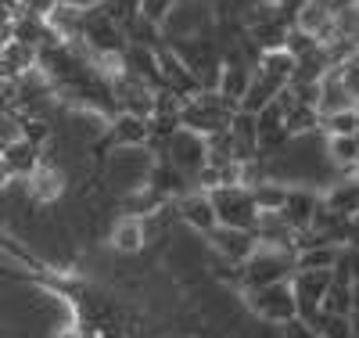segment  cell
<instances>
[{"label": "cell", "mask_w": 359, "mask_h": 338, "mask_svg": "<svg viewBox=\"0 0 359 338\" xmlns=\"http://www.w3.org/2000/svg\"><path fill=\"white\" fill-rule=\"evenodd\" d=\"M111 245L118 252H137L140 245H144V223L137 216H126V220H118L115 230H111Z\"/></svg>", "instance_id": "cell-11"}, {"label": "cell", "mask_w": 359, "mask_h": 338, "mask_svg": "<svg viewBox=\"0 0 359 338\" xmlns=\"http://www.w3.org/2000/svg\"><path fill=\"white\" fill-rule=\"evenodd\" d=\"M245 86H248V72H245V69H233V65H226V69H223V83H219L216 94L237 108V101H241V94H245Z\"/></svg>", "instance_id": "cell-14"}, {"label": "cell", "mask_w": 359, "mask_h": 338, "mask_svg": "<svg viewBox=\"0 0 359 338\" xmlns=\"http://www.w3.org/2000/svg\"><path fill=\"white\" fill-rule=\"evenodd\" d=\"M11 176H15V173H11V166H8L4 159H0V191L8 188V180H11Z\"/></svg>", "instance_id": "cell-20"}, {"label": "cell", "mask_w": 359, "mask_h": 338, "mask_svg": "<svg viewBox=\"0 0 359 338\" xmlns=\"http://www.w3.org/2000/svg\"><path fill=\"white\" fill-rule=\"evenodd\" d=\"M180 216H184L194 230H201V234H208V230L216 227V209H212V202H208V195H194V198H187L184 209H180Z\"/></svg>", "instance_id": "cell-8"}, {"label": "cell", "mask_w": 359, "mask_h": 338, "mask_svg": "<svg viewBox=\"0 0 359 338\" xmlns=\"http://www.w3.org/2000/svg\"><path fill=\"white\" fill-rule=\"evenodd\" d=\"M284 198H287V191H284V188H273V183H269V188L262 183V188L252 191V202H255L259 212H277V209L284 205Z\"/></svg>", "instance_id": "cell-17"}, {"label": "cell", "mask_w": 359, "mask_h": 338, "mask_svg": "<svg viewBox=\"0 0 359 338\" xmlns=\"http://www.w3.org/2000/svg\"><path fill=\"white\" fill-rule=\"evenodd\" d=\"M294 18H298V29H302V33L316 37L320 29L331 22V0H302L298 11H294Z\"/></svg>", "instance_id": "cell-7"}, {"label": "cell", "mask_w": 359, "mask_h": 338, "mask_svg": "<svg viewBox=\"0 0 359 338\" xmlns=\"http://www.w3.org/2000/svg\"><path fill=\"white\" fill-rule=\"evenodd\" d=\"M212 245H216V252L219 256H226L230 263H245L252 252H255V234L252 230H245V227H223V223H216L212 230Z\"/></svg>", "instance_id": "cell-4"}, {"label": "cell", "mask_w": 359, "mask_h": 338, "mask_svg": "<svg viewBox=\"0 0 359 338\" xmlns=\"http://www.w3.org/2000/svg\"><path fill=\"white\" fill-rule=\"evenodd\" d=\"M172 8H176V0H137V18L151 22V25H165Z\"/></svg>", "instance_id": "cell-15"}, {"label": "cell", "mask_w": 359, "mask_h": 338, "mask_svg": "<svg viewBox=\"0 0 359 338\" xmlns=\"http://www.w3.org/2000/svg\"><path fill=\"white\" fill-rule=\"evenodd\" d=\"M355 134H331V159L345 169H355Z\"/></svg>", "instance_id": "cell-16"}, {"label": "cell", "mask_w": 359, "mask_h": 338, "mask_svg": "<svg viewBox=\"0 0 359 338\" xmlns=\"http://www.w3.org/2000/svg\"><path fill=\"white\" fill-rule=\"evenodd\" d=\"M15 4H22V0H0V8H15Z\"/></svg>", "instance_id": "cell-22"}, {"label": "cell", "mask_w": 359, "mask_h": 338, "mask_svg": "<svg viewBox=\"0 0 359 338\" xmlns=\"http://www.w3.org/2000/svg\"><path fill=\"white\" fill-rule=\"evenodd\" d=\"M18 137H25V130L18 126V122H15L8 112H0V148L11 144V141H18Z\"/></svg>", "instance_id": "cell-19"}, {"label": "cell", "mask_w": 359, "mask_h": 338, "mask_svg": "<svg viewBox=\"0 0 359 338\" xmlns=\"http://www.w3.org/2000/svg\"><path fill=\"white\" fill-rule=\"evenodd\" d=\"M334 259H338V249H331V241H323V245L306 249L302 256H294V266L298 270H331Z\"/></svg>", "instance_id": "cell-13"}, {"label": "cell", "mask_w": 359, "mask_h": 338, "mask_svg": "<svg viewBox=\"0 0 359 338\" xmlns=\"http://www.w3.org/2000/svg\"><path fill=\"white\" fill-rule=\"evenodd\" d=\"M62 4H72V8L86 11V8H94V4H101V0H62Z\"/></svg>", "instance_id": "cell-21"}, {"label": "cell", "mask_w": 359, "mask_h": 338, "mask_svg": "<svg viewBox=\"0 0 359 338\" xmlns=\"http://www.w3.org/2000/svg\"><path fill=\"white\" fill-rule=\"evenodd\" d=\"M151 126H147V115H137V112H123L115 122V137L118 144H144Z\"/></svg>", "instance_id": "cell-10"}, {"label": "cell", "mask_w": 359, "mask_h": 338, "mask_svg": "<svg viewBox=\"0 0 359 338\" xmlns=\"http://www.w3.org/2000/svg\"><path fill=\"white\" fill-rule=\"evenodd\" d=\"M22 4H25V0H22Z\"/></svg>", "instance_id": "cell-23"}, {"label": "cell", "mask_w": 359, "mask_h": 338, "mask_svg": "<svg viewBox=\"0 0 359 338\" xmlns=\"http://www.w3.org/2000/svg\"><path fill=\"white\" fill-rule=\"evenodd\" d=\"M25 176H29V191H33L36 202H54L65 191V173L57 166H50V162H36Z\"/></svg>", "instance_id": "cell-5"}, {"label": "cell", "mask_w": 359, "mask_h": 338, "mask_svg": "<svg viewBox=\"0 0 359 338\" xmlns=\"http://www.w3.org/2000/svg\"><path fill=\"white\" fill-rule=\"evenodd\" d=\"M237 108L230 101H223L219 94L212 98H187V105H180L176 112V122L187 126L191 134H216V130H226V122Z\"/></svg>", "instance_id": "cell-2"}, {"label": "cell", "mask_w": 359, "mask_h": 338, "mask_svg": "<svg viewBox=\"0 0 359 338\" xmlns=\"http://www.w3.org/2000/svg\"><path fill=\"white\" fill-rule=\"evenodd\" d=\"M259 72L277 76V79H284V83H287V79H291V72H294V54H291V51H284V47H266Z\"/></svg>", "instance_id": "cell-12"}, {"label": "cell", "mask_w": 359, "mask_h": 338, "mask_svg": "<svg viewBox=\"0 0 359 338\" xmlns=\"http://www.w3.org/2000/svg\"><path fill=\"white\" fill-rule=\"evenodd\" d=\"M320 122H327V130L331 134H355V108H341V112H331V115H323Z\"/></svg>", "instance_id": "cell-18"}, {"label": "cell", "mask_w": 359, "mask_h": 338, "mask_svg": "<svg viewBox=\"0 0 359 338\" xmlns=\"http://www.w3.org/2000/svg\"><path fill=\"white\" fill-rule=\"evenodd\" d=\"M43 22L54 37H65V40H79L83 37V11L72 8V4H62V0H54V4L43 11Z\"/></svg>", "instance_id": "cell-6"}, {"label": "cell", "mask_w": 359, "mask_h": 338, "mask_svg": "<svg viewBox=\"0 0 359 338\" xmlns=\"http://www.w3.org/2000/svg\"><path fill=\"white\" fill-rule=\"evenodd\" d=\"M0 159L11 166V173H29V169L36 166V148L29 144L25 137H18V141H11V144L0 148Z\"/></svg>", "instance_id": "cell-9"}, {"label": "cell", "mask_w": 359, "mask_h": 338, "mask_svg": "<svg viewBox=\"0 0 359 338\" xmlns=\"http://www.w3.org/2000/svg\"><path fill=\"white\" fill-rule=\"evenodd\" d=\"M252 306H255V313L266 317V320H294L298 313V299H294V288L280 278V281H269V285H259V292L252 295Z\"/></svg>", "instance_id": "cell-3"}, {"label": "cell", "mask_w": 359, "mask_h": 338, "mask_svg": "<svg viewBox=\"0 0 359 338\" xmlns=\"http://www.w3.org/2000/svg\"><path fill=\"white\" fill-rule=\"evenodd\" d=\"M208 202H212V209H216V223L255 230L259 209H255V202H252V191L237 188V183H223V188L208 191Z\"/></svg>", "instance_id": "cell-1"}]
</instances>
